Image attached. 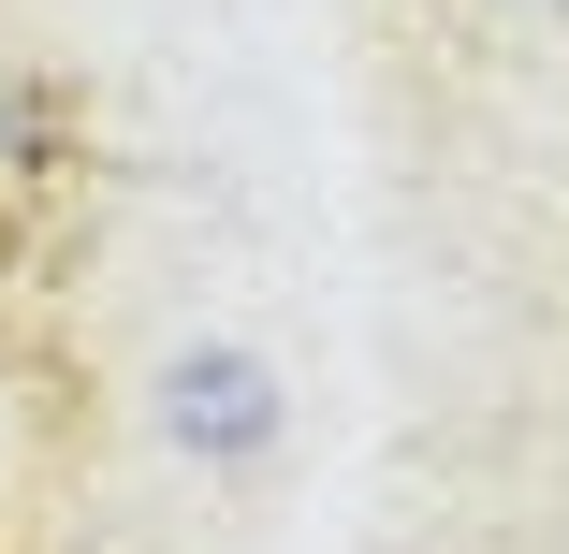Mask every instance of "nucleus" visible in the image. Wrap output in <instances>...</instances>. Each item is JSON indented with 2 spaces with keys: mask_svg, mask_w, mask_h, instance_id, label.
Instances as JSON below:
<instances>
[{
  "mask_svg": "<svg viewBox=\"0 0 569 554\" xmlns=\"http://www.w3.org/2000/svg\"><path fill=\"white\" fill-rule=\"evenodd\" d=\"M278 365L263 351H234V336H204V351H176L161 365V437L190 467H249V453H278Z\"/></svg>",
  "mask_w": 569,
  "mask_h": 554,
  "instance_id": "obj_1",
  "label": "nucleus"
},
{
  "mask_svg": "<svg viewBox=\"0 0 569 554\" xmlns=\"http://www.w3.org/2000/svg\"><path fill=\"white\" fill-rule=\"evenodd\" d=\"M540 16H569V0H540Z\"/></svg>",
  "mask_w": 569,
  "mask_h": 554,
  "instance_id": "obj_2",
  "label": "nucleus"
}]
</instances>
